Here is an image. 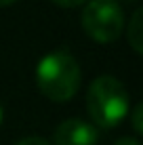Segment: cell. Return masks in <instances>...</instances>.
<instances>
[{
	"label": "cell",
	"instance_id": "277c9868",
	"mask_svg": "<svg viewBox=\"0 0 143 145\" xmlns=\"http://www.w3.org/2000/svg\"><path fill=\"white\" fill-rule=\"evenodd\" d=\"M55 145H97V128L78 118L63 120L53 135Z\"/></svg>",
	"mask_w": 143,
	"mask_h": 145
},
{
	"label": "cell",
	"instance_id": "6da1fadb",
	"mask_svg": "<svg viewBox=\"0 0 143 145\" xmlns=\"http://www.w3.org/2000/svg\"><path fill=\"white\" fill-rule=\"evenodd\" d=\"M36 82L44 97L53 101H67L80 86V65L65 48L44 55L36 67Z\"/></svg>",
	"mask_w": 143,
	"mask_h": 145
},
{
	"label": "cell",
	"instance_id": "52a82bcc",
	"mask_svg": "<svg viewBox=\"0 0 143 145\" xmlns=\"http://www.w3.org/2000/svg\"><path fill=\"white\" fill-rule=\"evenodd\" d=\"M17 145H51V143L40 139V137H27V139H21Z\"/></svg>",
	"mask_w": 143,
	"mask_h": 145
},
{
	"label": "cell",
	"instance_id": "8992f818",
	"mask_svg": "<svg viewBox=\"0 0 143 145\" xmlns=\"http://www.w3.org/2000/svg\"><path fill=\"white\" fill-rule=\"evenodd\" d=\"M141 114H143V105H135L133 109V128H135L137 133H143V124H141Z\"/></svg>",
	"mask_w": 143,
	"mask_h": 145
},
{
	"label": "cell",
	"instance_id": "5b68a950",
	"mask_svg": "<svg viewBox=\"0 0 143 145\" xmlns=\"http://www.w3.org/2000/svg\"><path fill=\"white\" fill-rule=\"evenodd\" d=\"M141 29H143V25H141V11H135V13H133L131 23L126 25V38H129L131 46L135 48L137 53H141V42H143Z\"/></svg>",
	"mask_w": 143,
	"mask_h": 145
},
{
	"label": "cell",
	"instance_id": "3957f363",
	"mask_svg": "<svg viewBox=\"0 0 143 145\" xmlns=\"http://www.w3.org/2000/svg\"><path fill=\"white\" fill-rule=\"evenodd\" d=\"M82 27L93 40L110 44L124 29V13L116 0H91L82 11Z\"/></svg>",
	"mask_w": 143,
	"mask_h": 145
},
{
	"label": "cell",
	"instance_id": "7a4b0ae2",
	"mask_svg": "<svg viewBox=\"0 0 143 145\" xmlns=\"http://www.w3.org/2000/svg\"><path fill=\"white\" fill-rule=\"evenodd\" d=\"M86 107L97 126L116 128L129 114V93L120 80L99 76L88 88Z\"/></svg>",
	"mask_w": 143,
	"mask_h": 145
},
{
	"label": "cell",
	"instance_id": "30bf717a",
	"mask_svg": "<svg viewBox=\"0 0 143 145\" xmlns=\"http://www.w3.org/2000/svg\"><path fill=\"white\" fill-rule=\"evenodd\" d=\"M15 0H0V7H7V4H13Z\"/></svg>",
	"mask_w": 143,
	"mask_h": 145
},
{
	"label": "cell",
	"instance_id": "9c48e42d",
	"mask_svg": "<svg viewBox=\"0 0 143 145\" xmlns=\"http://www.w3.org/2000/svg\"><path fill=\"white\" fill-rule=\"evenodd\" d=\"M114 145H139V141L133 139V137H124V139H118Z\"/></svg>",
	"mask_w": 143,
	"mask_h": 145
},
{
	"label": "cell",
	"instance_id": "8fae6325",
	"mask_svg": "<svg viewBox=\"0 0 143 145\" xmlns=\"http://www.w3.org/2000/svg\"><path fill=\"white\" fill-rule=\"evenodd\" d=\"M0 122H2V107H0Z\"/></svg>",
	"mask_w": 143,
	"mask_h": 145
},
{
	"label": "cell",
	"instance_id": "ba28073f",
	"mask_svg": "<svg viewBox=\"0 0 143 145\" xmlns=\"http://www.w3.org/2000/svg\"><path fill=\"white\" fill-rule=\"evenodd\" d=\"M53 2L61 4V7H78V4L86 2V0H53Z\"/></svg>",
	"mask_w": 143,
	"mask_h": 145
}]
</instances>
